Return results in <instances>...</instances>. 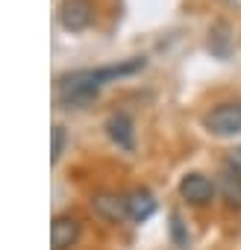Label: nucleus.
I'll return each mask as SVG.
<instances>
[{"mask_svg":"<svg viewBox=\"0 0 241 250\" xmlns=\"http://www.w3.org/2000/svg\"><path fill=\"white\" fill-rule=\"evenodd\" d=\"M215 183L206 177V174H185L182 180H180V194H182V200H188V203H194V206H206V203H212L215 200Z\"/></svg>","mask_w":241,"mask_h":250,"instance_id":"7ed1b4c3","label":"nucleus"},{"mask_svg":"<svg viewBox=\"0 0 241 250\" xmlns=\"http://www.w3.org/2000/svg\"><path fill=\"white\" fill-rule=\"evenodd\" d=\"M94 18V6H91V0H62V6H59V24L71 33H80L91 24Z\"/></svg>","mask_w":241,"mask_h":250,"instance_id":"20e7f679","label":"nucleus"},{"mask_svg":"<svg viewBox=\"0 0 241 250\" xmlns=\"http://www.w3.org/2000/svg\"><path fill=\"white\" fill-rule=\"evenodd\" d=\"M171 232H174V241H177V247H188V235H185V229H182V221H180V215H174L171 218Z\"/></svg>","mask_w":241,"mask_h":250,"instance_id":"9b49d317","label":"nucleus"},{"mask_svg":"<svg viewBox=\"0 0 241 250\" xmlns=\"http://www.w3.org/2000/svg\"><path fill=\"white\" fill-rule=\"evenodd\" d=\"M144 65H147V59H144V56H133V59H127V62L106 65V68L74 71V74H68V77H62V80H59V97H62V103L82 109V106H88V103L100 94V88H103L106 83H112V80H118V77L139 74Z\"/></svg>","mask_w":241,"mask_h":250,"instance_id":"f257e3e1","label":"nucleus"},{"mask_svg":"<svg viewBox=\"0 0 241 250\" xmlns=\"http://www.w3.org/2000/svg\"><path fill=\"white\" fill-rule=\"evenodd\" d=\"M223 197L229 206H241V168H226L223 171Z\"/></svg>","mask_w":241,"mask_h":250,"instance_id":"1a4fd4ad","label":"nucleus"},{"mask_svg":"<svg viewBox=\"0 0 241 250\" xmlns=\"http://www.w3.org/2000/svg\"><path fill=\"white\" fill-rule=\"evenodd\" d=\"M91 209L100 218H106V221H124V218H130L127 197H118V194H97L91 200Z\"/></svg>","mask_w":241,"mask_h":250,"instance_id":"0eeeda50","label":"nucleus"},{"mask_svg":"<svg viewBox=\"0 0 241 250\" xmlns=\"http://www.w3.org/2000/svg\"><path fill=\"white\" fill-rule=\"evenodd\" d=\"M127 209H130V218L141 224V221H147L156 212V197L147 188H136V191L127 194Z\"/></svg>","mask_w":241,"mask_h":250,"instance_id":"6e6552de","label":"nucleus"},{"mask_svg":"<svg viewBox=\"0 0 241 250\" xmlns=\"http://www.w3.org/2000/svg\"><path fill=\"white\" fill-rule=\"evenodd\" d=\"M77 238H80V221L77 218H71V215L53 218V224H50V244H53V250H68V247L77 244Z\"/></svg>","mask_w":241,"mask_h":250,"instance_id":"423d86ee","label":"nucleus"},{"mask_svg":"<svg viewBox=\"0 0 241 250\" xmlns=\"http://www.w3.org/2000/svg\"><path fill=\"white\" fill-rule=\"evenodd\" d=\"M62 150H65V127H53V150H50V159L53 162H59V156H62Z\"/></svg>","mask_w":241,"mask_h":250,"instance_id":"9d476101","label":"nucleus"},{"mask_svg":"<svg viewBox=\"0 0 241 250\" xmlns=\"http://www.w3.org/2000/svg\"><path fill=\"white\" fill-rule=\"evenodd\" d=\"M203 127L212 136H238L241 133V103H218L215 109L206 112L203 118Z\"/></svg>","mask_w":241,"mask_h":250,"instance_id":"f03ea898","label":"nucleus"},{"mask_svg":"<svg viewBox=\"0 0 241 250\" xmlns=\"http://www.w3.org/2000/svg\"><path fill=\"white\" fill-rule=\"evenodd\" d=\"M106 133L120 150H133L136 147V127H133V118L127 112H112L106 118Z\"/></svg>","mask_w":241,"mask_h":250,"instance_id":"39448f33","label":"nucleus"}]
</instances>
